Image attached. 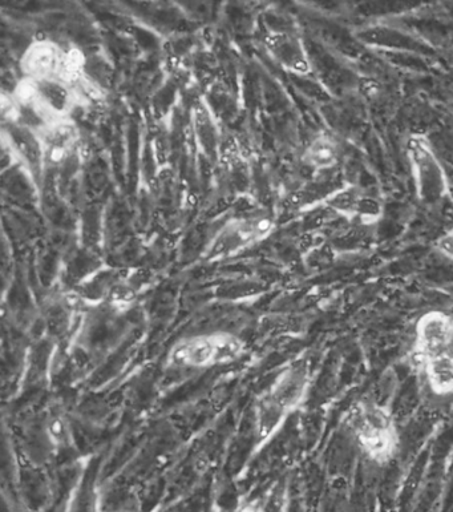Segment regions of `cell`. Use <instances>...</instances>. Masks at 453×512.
Listing matches in <instances>:
<instances>
[{
    "label": "cell",
    "mask_w": 453,
    "mask_h": 512,
    "mask_svg": "<svg viewBox=\"0 0 453 512\" xmlns=\"http://www.w3.org/2000/svg\"><path fill=\"white\" fill-rule=\"evenodd\" d=\"M349 427L368 461L384 466L398 455L399 426L386 403L374 399L359 401L349 415Z\"/></svg>",
    "instance_id": "obj_1"
},
{
    "label": "cell",
    "mask_w": 453,
    "mask_h": 512,
    "mask_svg": "<svg viewBox=\"0 0 453 512\" xmlns=\"http://www.w3.org/2000/svg\"><path fill=\"white\" fill-rule=\"evenodd\" d=\"M23 78L59 82L75 87L87 75L86 58L78 48H66L51 39L28 44L20 58Z\"/></svg>",
    "instance_id": "obj_2"
},
{
    "label": "cell",
    "mask_w": 453,
    "mask_h": 512,
    "mask_svg": "<svg viewBox=\"0 0 453 512\" xmlns=\"http://www.w3.org/2000/svg\"><path fill=\"white\" fill-rule=\"evenodd\" d=\"M246 352L242 338L229 332L194 334L181 338L169 352L172 366L188 370H205L232 365Z\"/></svg>",
    "instance_id": "obj_3"
},
{
    "label": "cell",
    "mask_w": 453,
    "mask_h": 512,
    "mask_svg": "<svg viewBox=\"0 0 453 512\" xmlns=\"http://www.w3.org/2000/svg\"><path fill=\"white\" fill-rule=\"evenodd\" d=\"M406 157L420 203L426 207L444 203L451 195L450 180L428 137L412 133L407 140Z\"/></svg>",
    "instance_id": "obj_4"
},
{
    "label": "cell",
    "mask_w": 453,
    "mask_h": 512,
    "mask_svg": "<svg viewBox=\"0 0 453 512\" xmlns=\"http://www.w3.org/2000/svg\"><path fill=\"white\" fill-rule=\"evenodd\" d=\"M322 205L329 207L335 215L362 225L379 223L384 213L383 201L378 196L351 183H343L335 189Z\"/></svg>",
    "instance_id": "obj_5"
},
{
    "label": "cell",
    "mask_w": 453,
    "mask_h": 512,
    "mask_svg": "<svg viewBox=\"0 0 453 512\" xmlns=\"http://www.w3.org/2000/svg\"><path fill=\"white\" fill-rule=\"evenodd\" d=\"M453 330V316L442 310H431L416 322L412 356L419 366L447 353Z\"/></svg>",
    "instance_id": "obj_6"
},
{
    "label": "cell",
    "mask_w": 453,
    "mask_h": 512,
    "mask_svg": "<svg viewBox=\"0 0 453 512\" xmlns=\"http://www.w3.org/2000/svg\"><path fill=\"white\" fill-rule=\"evenodd\" d=\"M274 223L269 217L234 221L216 237L210 245L208 257L220 260L233 255L252 245L261 243L273 232Z\"/></svg>",
    "instance_id": "obj_7"
},
{
    "label": "cell",
    "mask_w": 453,
    "mask_h": 512,
    "mask_svg": "<svg viewBox=\"0 0 453 512\" xmlns=\"http://www.w3.org/2000/svg\"><path fill=\"white\" fill-rule=\"evenodd\" d=\"M311 386H313V377H311L309 366L303 362H295L275 377L273 384L265 393L291 417L305 405Z\"/></svg>",
    "instance_id": "obj_8"
},
{
    "label": "cell",
    "mask_w": 453,
    "mask_h": 512,
    "mask_svg": "<svg viewBox=\"0 0 453 512\" xmlns=\"http://www.w3.org/2000/svg\"><path fill=\"white\" fill-rule=\"evenodd\" d=\"M265 48L283 70L297 76L313 74V62L303 39L295 32L277 30L265 36Z\"/></svg>",
    "instance_id": "obj_9"
},
{
    "label": "cell",
    "mask_w": 453,
    "mask_h": 512,
    "mask_svg": "<svg viewBox=\"0 0 453 512\" xmlns=\"http://www.w3.org/2000/svg\"><path fill=\"white\" fill-rule=\"evenodd\" d=\"M290 415L262 393L254 405V445L260 450L282 430Z\"/></svg>",
    "instance_id": "obj_10"
},
{
    "label": "cell",
    "mask_w": 453,
    "mask_h": 512,
    "mask_svg": "<svg viewBox=\"0 0 453 512\" xmlns=\"http://www.w3.org/2000/svg\"><path fill=\"white\" fill-rule=\"evenodd\" d=\"M341 160V148L338 141L327 133L315 136L303 149L302 163L315 175H326L338 167Z\"/></svg>",
    "instance_id": "obj_11"
},
{
    "label": "cell",
    "mask_w": 453,
    "mask_h": 512,
    "mask_svg": "<svg viewBox=\"0 0 453 512\" xmlns=\"http://www.w3.org/2000/svg\"><path fill=\"white\" fill-rule=\"evenodd\" d=\"M426 377L427 385L432 394L438 397L453 395V360L447 354L432 358L419 366Z\"/></svg>",
    "instance_id": "obj_12"
},
{
    "label": "cell",
    "mask_w": 453,
    "mask_h": 512,
    "mask_svg": "<svg viewBox=\"0 0 453 512\" xmlns=\"http://www.w3.org/2000/svg\"><path fill=\"white\" fill-rule=\"evenodd\" d=\"M46 435L48 441L58 449L72 445V431L66 417L60 413L51 414L46 421Z\"/></svg>",
    "instance_id": "obj_13"
},
{
    "label": "cell",
    "mask_w": 453,
    "mask_h": 512,
    "mask_svg": "<svg viewBox=\"0 0 453 512\" xmlns=\"http://www.w3.org/2000/svg\"><path fill=\"white\" fill-rule=\"evenodd\" d=\"M435 252L453 262V227L444 232L434 244Z\"/></svg>",
    "instance_id": "obj_14"
},
{
    "label": "cell",
    "mask_w": 453,
    "mask_h": 512,
    "mask_svg": "<svg viewBox=\"0 0 453 512\" xmlns=\"http://www.w3.org/2000/svg\"><path fill=\"white\" fill-rule=\"evenodd\" d=\"M233 512H265V509L260 501H256V499H245V501L238 503Z\"/></svg>",
    "instance_id": "obj_15"
},
{
    "label": "cell",
    "mask_w": 453,
    "mask_h": 512,
    "mask_svg": "<svg viewBox=\"0 0 453 512\" xmlns=\"http://www.w3.org/2000/svg\"><path fill=\"white\" fill-rule=\"evenodd\" d=\"M447 356L448 357H451L452 360H453V330H452V334H451V338H450V344H448V348H447Z\"/></svg>",
    "instance_id": "obj_16"
}]
</instances>
